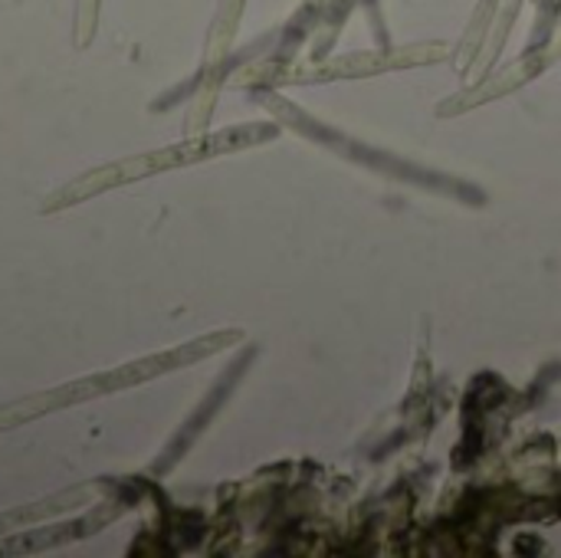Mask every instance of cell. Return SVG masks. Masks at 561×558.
Listing matches in <instances>:
<instances>
[{
	"label": "cell",
	"mask_w": 561,
	"mask_h": 558,
	"mask_svg": "<svg viewBox=\"0 0 561 558\" xmlns=\"http://www.w3.org/2000/svg\"><path fill=\"white\" fill-rule=\"evenodd\" d=\"M240 7H243V0H220L217 20H214V26H210V43H207V49H210V62H214V59H220V56L227 53L230 36H233L237 20H240Z\"/></svg>",
	"instance_id": "cell-3"
},
{
	"label": "cell",
	"mask_w": 561,
	"mask_h": 558,
	"mask_svg": "<svg viewBox=\"0 0 561 558\" xmlns=\"http://www.w3.org/2000/svg\"><path fill=\"white\" fill-rule=\"evenodd\" d=\"M273 135H276L273 125H240V128H224L217 135L187 138L181 145H168V148H158V151H145V155H131V158H122V161H108V164L92 168V171L72 178L69 184L56 187L46 197L43 214L72 207L79 201H89V197H95L102 191H112V187H122L128 181H141V178H151V174H161V171H171V168H181V164H194V161H204V158H214V155L253 148V145L273 138Z\"/></svg>",
	"instance_id": "cell-2"
},
{
	"label": "cell",
	"mask_w": 561,
	"mask_h": 558,
	"mask_svg": "<svg viewBox=\"0 0 561 558\" xmlns=\"http://www.w3.org/2000/svg\"><path fill=\"white\" fill-rule=\"evenodd\" d=\"M99 10L102 0H76V23H72V39L79 49H85L95 33H99Z\"/></svg>",
	"instance_id": "cell-4"
},
{
	"label": "cell",
	"mask_w": 561,
	"mask_h": 558,
	"mask_svg": "<svg viewBox=\"0 0 561 558\" xmlns=\"http://www.w3.org/2000/svg\"><path fill=\"white\" fill-rule=\"evenodd\" d=\"M240 339H243L240 332H210V335H201L194 342L174 345L168 352H154V355L135 358V362L118 365L112 372H95V375H85V378L56 385L53 391H39V395L10 401V405L0 408V431H13L20 424H30L36 418H46L53 411H66V408L82 405V401H92V398H105V395H118V391L148 385L151 378L168 375V372H178V368H187L194 362H204V358H210V355L237 345Z\"/></svg>",
	"instance_id": "cell-1"
}]
</instances>
